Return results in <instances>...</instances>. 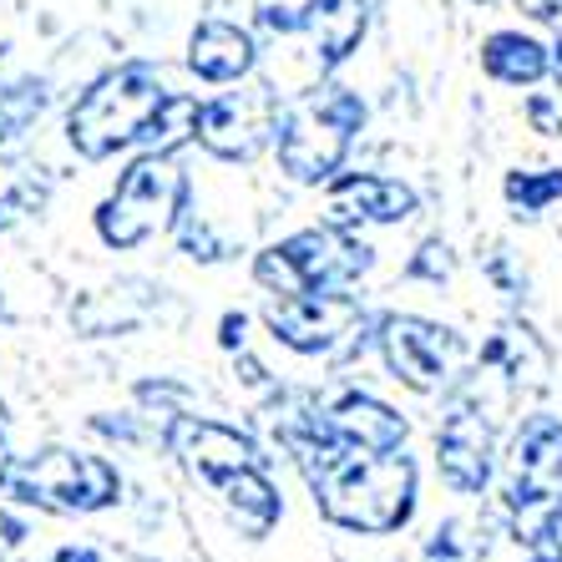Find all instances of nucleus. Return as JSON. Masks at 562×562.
<instances>
[{
	"instance_id": "nucleus-27",
	"label": "nucleus",
	"mask_w": 562,
	"mask_h": 562,
	"mask_svg": "<svg viewBox=\"0 0 562 562\" xmlns=\"http://www.w3.org/2000/svg\"><path fill=\"white\" fill-rule=\"evenodd\" d=\"M26 542H31V522L26 517H15L11 507H0V562H11Z\"/></svg>"
},
{
	"instance_id": "nucleus-26",
	"label": "nucleus",
	"mask_w": 562,
	"mask_h": 562,
	"mask_svg": "<svg viewBox=\"0 0 562 562\" xmlns=\"http://www.w3.org/2000/svg\"><path fill=\"white\" fill-rule=\"evenodd\" d=\"M97 436H106V441H122V446H137V441H147V426H143V416H117L112 420V411H97L92 420H87Z\"/></svg>"
},
{
	"instance_id": "nucleus-23",
	"label": "nucleus",
	"mask_w": 562,
	"mask_h": 562,
	"mask_svg": "<svg viewBox=\"0 0 562 562\" xmlns=\"http://www.w3.org/2000/svg\"><path fill=\"white\" fill-rule=\"evenodd\" d=\"M552 198H562V172L558 168L512 172V178H507V203H517L522 213H542Z\"/></svg>"
},
{
	"instance_id": "nucleus-24",
	"label": "nucleus",
	"mask_w": 562,
	"mask_h": 562,
	"mask_svg": "<svg viewBox=\"0 0 562 562\" xmlns=\"http://www.w3.org/2000/svg\"><path fill=\"white\" fill-rule=\"evenodd\" d=\"M132 395H137V406H147L157 420L162 416H178V411H188V385H178V380H137L132 385Z\"/></svg>"
},
{
	"instance_id": "nucleus-8",
	"label": "nucleus",
	"mask_w": 562,
	"mask_h": 562,
	"mask_svg": "<svg viewBox=\"0 0 562 562\" xmlns=\"http://www.w3.org/2000/svg\"><path fill=\"white\" fill-rule=\"evenodd\" d=\"M279 97L274 81H234V92H218V97H203L198 102V132H193V147L213 157V162H254L259 153L274 147V122H279Z\"/></svg>"
},
{
	"instance_id": "nucleus-17",
	"label": "nucleus",
	"mask_w": 562,
	"mask_h": 562,
	"mask_svg": "<svg viewBox=\"0 0 562 562\" xmlns=\"http://www.w3.org/2000/svg\"><path fill=\"white\" fill-rule=\"evenodd\" d=\"M213 497L223 502V512L234 517V527L244 537H269L274 522L284 517V497H279L274 476H269V461H254V467H238L228 476H218Z\"/></svg>"
},
{
	"instance_id": "nucleus-13",
	"label": "nucleus",
	"mask_w": 562,
	"mask_h": 562,
	"mask_svg": "<svg viewBox=\"0 0 562 562\" xmlns=\"http://www.w3.org/2000/svg\"><path fill=\"white\" fill-rule=\"evenodd\" d=\"M329 223L360 228V223H406L416 213V193L385 172H335L325 183Z\"/></svg>"
},
{
	"instance_id": "nucleus-5",
	"label": "nucleus",
	"mask_w": 562,
	"mask_h": 562,
	"mask_svg": "<svg viewBox=\"0 0 562 562\" xmlns=\"http://www.w3.org/2000/svg\"><path fill=\"white\" fill-rule=\"evenodd\" d=\"M127 492L122 467L81 446H36L0 457V497L46 517H97L112 512Z\"/></svg>"
},
{
	"instance_id": "nucleus-18",
	"label": "nucleus",
	"mask_w": 562,
	"mask_h": 562,
	"mask_svg": "<svg viewBox=\"0 0 562 562\" xmlns=\"http://www.w3.org/2000/svg\"><path fill=\"white\" fill-rule=\"evenodd\" d=\"M56 193V178L46 162L21 157L15 147H0V234L21 228L26 218H41Z\"/></svg>"
},
{
	"instance_id": "nucleus-20",
	"label": "nucleus",
	"mask_w": 562,
	"mask_h": 562,
	"mask_svg": "<svg viewBox=\"0 0 562 562\" xmlns=\"http://www.w3.org/2000/svg\"><path fill=\"white\" fill-rule=\"evenodd\" d=\"M46 112H52V81L46 77H36V71L0 77V147L26 143Z\"/></svg>"
},
{
	"instance_id": "nucleus-30",
	"label": "nucleus",
	"mask_w": 562,
	"mask_h": 562,
	"mask_svg": "<svg viewBox=\"0 0 562 562\" xmlns=\"http://www.w3.org/2000/svg\"><path fill=\"white\" fill-rule=\"evenodd\" d=\"M46 562H106V552L92 548V542H66V548H56Z\"/></svg>"
},
{
	"instance_id": "nucleus-34",
	"label": "nucleus",
	"mask_w": 562,
	"mask_h": 562,
	"mask_svg": "<svg viewBox=\"0 0 562 562\" xmlns=\"http://www.w3.org/2000/svg\"><path fill=\"white\" fill-rule=\"evenodd\" d=\"M0 319H5V294H0Z\"/></svg>"
},
{
	"instance_id": "nucleus-9",
	"label": "nucleus",
	"mask_w": 562,
	"mask_h": 562,
	"mask_svg": "<svg viewBox=\"0 0 562 562\" xmlns=\"http://www.w3.org/2000/svg\"><path fill=\"white\" fill-rule=\"evenodd\" d=\"M375 350L385 360V370L420 395L446 391L457 380L461 360H467V340L457 329L420 319V314H385V319H375Z\"/></svg>"
},
{
	"instance_id": "nucleus-1",
	"label": "nucleus",
	"mask_w": 562,
	"mask_h": 562,
	"mask_svg": "<svg viewBox=\"0 0 562 562\" xmlns=\"http://www.w3.org/2000/svg\"><path fill=\"white\" fill-rule=\"evenodd\" d=\"M198 132V97L172 92L157 61H117L71 97L61 137L81 162H106L117 153H183Z\"/></svg>"
},
{
	"instance_id": "nucleus-33",
	"label": "nucleus",
	"mask_w": 562,
	"mask_h": 562,
	"mask_svg": "<svg viewBox=\"0 0 562 562\" xmlns=\"http://www.w3.org/2000/svg\"><path fill=\"white\" fill-rule=\"evenodd\" d=\"M532 562H562L558 552H532Z\"/></svg>"
},
{
	"instance_id": "nucleus-15",
	"label": "nucleus",
	"mask_w": 562,
	"mask_h": 562,
	"mask_svg": "<svg viewBox=\"0 0 562 562\" xmlns=\"http://www.w3.org/2000/svg\"><path fill=\"white\" fill-rule=\"evenodd\" d=\"M370 31V0H304L300 36L310 41V61L319 77H335Z\"/></svg>"
},
{
	"instance_id": "nucleus-25",
	"label": "nucleus",
	"mask_w": 562,
	"mask_h": 562,
	"mask_svg": "<svg viewBox=\"0 0 562 562\" xmlns=\"http://www.w3.org/2000/svg\"><path fill=\"white\" fill-rule=\"evenodd\" d=\"M527 122L542 137H562V87L558 92H532L527 97Z\"/></svg>"
},
{
	"instance_id": "nucleus-16",
	"label": "nucleus",
	"mask_w": 562,
	"mask_h": 562,
	"mask_svg": "<svg viewBox=\"0 0 562 562\" xmlns=\"http://www.w3.org/2000/svg\"><path fill=\"white\" fill-rule=\"evenodd\" d=\"M325 416L335 426V436L355 451H401L411 436L406 416L366 391H340L335 401H325Z\"/></svg>"
},
{
	"instance_id": "nucleus-4",
	"label": "nucleus",
	"mask_w": 562,
	"mask_h": 562,
	"mask_svg": "<svg viewBox=\"0 0 562 562\" xmlns=\"http://www.w3.org/2000/svg\"><path fill=\"white\" fill-rule=\"evenodd\" d=\"M188 213H193V172L183 168V157L143 147L92 209V234L102 249L132 254L147 249L153 238H172Z\"/></svg>"
},
{
	"instance_id": "nucleus-7",
	"label": "nucleus",
	"mask_w": 562,
	"mask_h": 562,
	"mask_svg": "<svg viewBox=\"0 0 562 562\" xmlns=\"http://www.w3.org/2000/svg\"><path fill=\"white\" fill-rule=\"evenodd\" d=\"M263 329L274 345L294 355H319V360H345L366 340H375V319L350 289H314V294H269L263 304Z\"/></svg>"
},
{
	"instance_id": "nucleus-14",
	"label": "nucleus",
	"mask_w": 562,
	"mask_h": 562,
	"mask_svg": "<svg viewBox=\"0 0 562 562\" xmlns=\"http://www.w3.org/2000/svg\"><path fill=\"white\" fill-rule=\"evenodd\" d=\"M436 461L451 492H482L492 476V416L467 401H457V411L441 420L436 431Z\"/></svg>"
},
{
	"instance_id": "nucleus-29",
	"label": "nucleus",
	"mask_w": 562,
	"mask_h": 562,
	"mask_svg": "<svg viewBox=\"0 0 562 562\" xmlns=\"http://www.w3.org/2000/svg\"><path fill=\"white\" fill-rule=\"evenodd\" d=\"M244 340H249V314H244V310H228L218 319V345L228 355H238V350H244Z\"/></svg>"
},
{
	"instance_id": "nucleus-2",
	"label": "nucleus",
	"mask_w": 562,
	"mask_h": 562,
	"mask_svg": "<svg viewBox=\"0 0 562 562\" xmlns=\"http://www.w3.org/2000/svg\"><path fill=\"white\" fill-rule=\"evenodd\" d=\"M304 482L314 492V507L325 512V522L345 532L385 537L401 532L416 512V461L401 451H355L345 441H329L300 461Z\"/></svg>"
},
{
	"instance_id": "nucleus-10",
	"label": "nucleus",
	"mask_w": 562,
	"mask_h": 562,
	"mask_svg": "<svg viewBox=\"0 0 562 562\" xmlns=\"http://www.w3.org/2000/svg\"><path fill=\"white\" fill-rule=\"evenodd\" d=\"M157 446L203 486H213L218 476H228L238 467L269 461L249 431H238V426L213 420V416H193V411H178V416L157 420Z\"/></svg>"
},
{
	"instance_id": "nucleus-11",
	"label": "nucleus",
	"mask_w": 562,
	"mask_h": 562,
	"mask_svg": "<svg viewBox=\"0 0 562 562\" xmlns=\"http://www.w3.org/2000/svg\"><path fill=\"white\" fill-rule=\"evenodd\" d=\"M562 492V420L558 416H532L512 441L507 461V507L517 512V522H532L558 502Z\"/></svg>"
},
{
	"instance_id": "nucleus-32",
	"label": "nucleus",
	"mask_w": 562,
	"mask_h": 562,
	"mask_svg": "<svg viewBox=\"0 0 562 562\" xmlns=\"http://www.w3.org/2000/svg\"><path fill=\"white\" fill-rule=\"evenodd\" d=\"M5 441H11V406L0 401V457H5Z\"/></svg>"
},
{
	"instance_id": "nucleus-12",
	"label": "nucleus",
	"mask_w": 562,
	"mask_h": 562,
	"mask_svg": "<svg viewBox=\"0 0 562 562\" xmlns=\"http://www.w3.org/2000/svg\"><path fill=\"white\" fill-rule=\"evenodd\" d=\"M183 66L193 71L203 87H234V81H249L259 71V36L238 21H223L209 15L188 31V52Z\"/></svg>"
},
{
	"instance_id": "nucleus-22",
	"label": "nucleus",
	"mask_w": 562,
	"mask_h": 562,
	"mask_svg": "<svg viewBox=\"0 0 562 562\" xmlns=\"http://www.w3.org/2000/svg\"><path fill=\"white\" fill-rule=\"evenodd\" d=\"M172 244H178V254L183 259H193V263H223V259H234V249L223 244L218 234H213V223L203 218V213H188L178 228H172Z\"/></svg>"
},
{
	"instance_id": "nucleus-21",
	"label": "nucleus",
	"mask_w": 562,
	"mask_h": 562,
	"mask_svg": "<svg viewBox=\"0 0 562 562\" xmlns=\"http://www.w3.org/2000/svg\"><path fill=\"white\" fill-rule=\"evenodd\" d=\"M420 562H486V532L476 522H467V517H451V522H441L426 537Z\"/></svg>"
},
{
	"instance_id": "nucleus-28",
	"label": "nucleus",
	"mask_w": 562,
	"mask_h": 562,
	"mask_svg": "<svg viewBox=\"0 0 562 562\" xmlns=\"http://www.w3.org/2000/svg\"><path fill=\"white\" fill-rule=\"evenodd\" d=\"M411 279H431V284H441L446 274H451V259H446V244H426V249L411 259V269H406Z\"/></svg>"
},
{
	"instance_id": "nucleus-19",
	"label": "nucleus",
	"mask_w": 562,
	"mask_h": 562,
	"mask_svg": "<svg viewBox=\"0 0 562 562\" xmlns=\"http://www.w3.org/2000/svg\"><path fill=\"white\" fill-rule=\"evenodd\" d=\"M482 71L502 87H537L552 77V52L527 31H492L482 41Z\"/></svg>"
},
{
	"instance_id": "nucleus-31",
	"label": "nucleus",
	"mask_w": 562,
	"mask_h": 562,
	"mask_svg": "<svg viewBox=\"0 0 562 562\" xmlns=\"http://www.w3.org/2000/svg\"><path fill=\"white\" fill-rule=\"evenodd\" d=\"M548 52H552V81L562 87V26H558V41H552Z\"/></svg>"
},
{
	"instance_id": "nucleus-6",
	"label": "nucleus",
	"mask_w": 562,
	"mask_h": 562,
	"mask_svg": "<svg viewBox=\"0 0 562 562\" xmlns=\"http://www.w3.org/2000/svg\"><path fill=\"white\" fill-rule=\"evenodd\" d=\"M370 244L340 228V223H314L300 234L279 238L254 254V284L269 294H314V289H350L370 274Z\"/></svg>"
},
{
	"instance_id": "nucleus-3",
	"label": "nucleus",
	"mask_w": 562,
	"mask_h": 562,
	"mask_svg": "<svg viewBox=\"0 0 562 562\" xmlns=\"http://www.w3.org/2000/svg\"><path fill=\"white\" fill-rule=\"evenodd\" d=\"M366 97L355 87L319 77L314 87L284 97L269 153L279 157V172L289 183L325 188L335 172H345V157H350L355 137L366 132Z\"/></svg>"
}]
</instances>
